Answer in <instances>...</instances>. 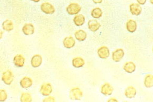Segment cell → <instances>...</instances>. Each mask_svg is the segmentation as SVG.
Returning a JSON list of instances; mask_svg holds the SVG:
<instances>
[{
	"label": "cell",
	"instance_id": "obj_3",
	"mask_svg": "<svg viewBox=\"0 0 153 102\" xmlns=\"http://www.w3.org/2000/svg\"><path fill=\"white\" fill-rule=\"evenodd\" d=\"M13 80L14 76L11 70H7L3 73L2 80L7 85H10Z\"/></svg>",
	"mask_w": 153,
	"mask_h": 102
},
{
	"label": "cell",
	"instance_id": "obj_32",
	"mask_svg": "<svg viewBox=\"0 0 153 102\" xmlns=\"http://www.w3.org/2000/svg\"><path fill=\"white\" fill-rule=\"evenodd\" d=\"M150 2L151 3V4H153V0H150Z\"/></svg>",
	"mask_w": 153,
	"mask_h": 102
},
{
	"label": "cell",
	"instance_id": "obj_10",
	"mask_svg": "<svg viewBox=\"0 0 153 102\" xmlns=\"http://www.w3.org/2000/svg\"><path fill=\"white\" fill-rule=\"evenodd\" d=\"M42 62V58L40 54H36L32 58L31 60V66L33 68H38L40 66Z\"/></svg>",
	"mask_w": 153,
	"mask_h": 102
},
{
	"label": "cell",
	"instance_id": "obj_4",
	"mask_svg": "<svg viewBox=\"0 0 153 102\" xmlns=\"http://www.w3.org/2000/svg\"><path fill=\"white\" fill-rule=\"evenodd\" d=\"M52 92V87L51 85L48 83H43L40 89L41 94L45 96H49Z\"/></svg>",
	"mask_w": 153,
	"mask_h": 102
},
{
	"label": "cell",
	"instance_id": "obj_21",
	"mask_svg": "<svg viewBox=\"0 0 153 102\" xmlns=\"http://www.w3.org/2000/svg\"><path fill=\"white\" fill-rule=\"evenodd\" d=\"M74 22L76 26H82L85 22V17L82 14H78L74 16Z\"/></svg>",
	"mask_w": 153,
	"mask_h": 102
},
{
	"label": "cell",
	"instance_id": "obj_19",
	"mask_svg": "<svg viewBox=\"0 0 153 102\" xmlns=\"http://www.w3.org/2000/svg\"><path fill=\"white\" fill-rule=\"evenodd\" d=\"M74 36L78 41H85L87 38V34L82 30H79L74 33Z\"/></svg>",
	"mask_w": 153,
	"mask_h": 102
},
{
	"label": "cell",
	"instance_id": "obj_30",
	"mask_svg": "<svg viewBox=\"0 0 153 102\" xmlns=\"http://www.w3.org/2000/svg\"><path fill=\"white\" fill-rule=\"evenodd\" d=\"M108 102H118V101L116 99L114 98H110L109 100H108Z\"/></svg>",
	"mask_w": 153,
	"mask_h": 102
},
{
	"label": "cell",
	"instance_id": "obj_6",
	"mask_svg": "<svg viewBox=\"0 0 153 102\" xmlns=\"http://www.w3.org/2000/svg\"><path fill=\"white\" fill-rule=\"evenodd\" d=\"M124 55H125V52L123 49H118L113 52L112 59L115 62L118 63L122 60V59L124 58Z\"/></svg>",
	"mask_w": 153,
	"mask_h": 102
},
{
	"label": "cell",
	"instance_id": "obj_33",
	"mask_svg": "<svg viewBox=\"0 0 153 102\" xmlns=\"http://www.w3.org/2000/svg\"></svg>",
	"mask_w": 153,
	"mask_h": 102
},
{
	"label": "cell",
	"instance_id": "obj_17",
	"mask_svg": "<svg viewBox=\"0 0 153 102\" xmlns=\"http://www.w3.org/2000/svg\"><path fill=\"white\" fill-rule=\"evenodd\" d=\"M126 28L128 32H135L137 29V23L133 20H129L126 23Z\"/></svg>",
	"mask_w": 153,
	"mask_h": 102
},
{
	"label": "cell",
	"instance_id": "obj_8",
	"mask_svg": "<svg viewBox=\"0 0 153 102\" xmlns=\"http://www.w3.org/2000/svg\"><path fill=\"white\" fill-rule=\"evenodd\" d=\"M114 88L109 83H105L101 86V93L105 96L111 95L113 93Z\"/></svg>",
	"mask_w": 153,
	"mask_h": 102
},
{
	"label": "cell",
	"instance_id": "obj_31",
	"mask_svg": "<svg viewBox=\"0 0 153 102\" xmlns=\"http://www.w3.org/2000/svg\"><path fill=\"white\" fill-rule=\"evenodd\" d=\"M32 1H33L34 2H39L40 0H31Z\"/></svg>",
	"mask_w": 153,
	"mask_h": 102
},
{
	"label": "cell",
	"instance_id": "obj_5",
	"mask_svg": "<svg viewBox=\"0 0 153 102\" xmlns=\"http://www.w3.org/2000/svg\"><path fill=\"white\" fill-rule=\"evenodd\" d=\"M40 7L42 11L47 14H52L55 12L54 7L49 3H43L41 5Z\"/></svg>",
	"mask_w": 153,
	"mask_h": 102
},
{
	"label": "cell",
	"instance_id": "obj_2",
	"mask_svg": "<svg viewBox=\"0 0 153 102\" xmlns=\"http://www.w3.org/2000/svg\"><path fill=\"white\" fill-rule=\"evenodd\" d=\"M81 6L76 3H71L67 7V12L70 15L77 14L81 11Z\"/></svg>",
	"mask_w": 153,
	"mask_h": 102
},
{
	"label": "cell",
	"instance_id": "obj_29",
	"mask_svg": "<svg viewBox=\"0 0 153 102\" xmlns=\"http://www.w3.org/2000/svg\"><path fill=\"white\" fill-rule=\"evenodd\" d=\"M92 1L95 4H99L102 2V0H92Z\"/></svg>",
	"mask_w": 153,
	"mask_h": 102
},
{
	"label": "cell",
	"instance_id": "obj_22",
	"mask_svg": "<svg viewBox=\"0 0 153 102\" xmlns=\"http://www.w3.org/2000/svg\"><path fill=\"white\" fill-rule=\"evenodd\" d=\"M3 29L7 31H11L14 29L13 23L11 20H6L2 23Z\"/></svg>",
	"mask_w": 153,
	"mask_h": 102
},
{
	"label": "cell",
	"instance_id": "obj_7",
	"mask_svg": "<svg viewBox=\"0 0 153 102\" xmlns=\"http://www.w3.org/2000/svg\"><path fill=\"white\" fill-rule=\"evenodd\" d=\"M97 54L99 58L101 59H105L109 56L110 51L108 47L106 46H102L98 49Z\"/></svg>",
	"mask_w": 153,
	"mask_h": 102
},
{
	"label": "cell",
	"instance_id": "obj_15",
	"mask_svg": "<svg viewBox=\"0 0 153 102\" xmlns=\"http://www.w3.org/2000/svg\"><path fill=\"white\" fill-rule=\"evenodd\" d=\"M22 30L25 35H31L33 34L34 32V27L32 24L27 23L23 27Z\"/></svg>",
	"mask_w": 153,
	"mask_h": 102
},
{
	"label": "cell",
	"instance_id": "obj_14",
	"mask_svg": "<svg viewBox=\"0 0 153 102\" xmlns=\"http://www.w3.org/2000/svg\"><path fill=\"white\" fill-rule=\"evenodd\" d=\"M63 45L65 48L71 49L75 45L76 41L72 36H68L64 39L63 41Z\"/></svg>",
	"mask_w": 153,
	"mask_h": 102
},
{
	"label": "cell",
	"instance_id": "obj_12",
	"mask_svg": "<svg viewBox=\"0 0 153 102\" xmlns=\"http://www.w3.org/2000/svg\"><path fill=\"white\" fill-rule=\"evenodd\" d=\"M137 94L136 89L134 87L129 86L126 88L125 91V95L128 98H135Z\"/></svg>",
	"mask_w": 153,
	"mask_h": 102
},
{
	"label": "cell",
	"instance_id": "obj_16",
	"mask_svg": "<svg viewBox=\"0 0 153 102\" xmlns=\"http://www.w3.org/2000/svg\"><path fill=\"white\" fill-rule=\"evenodd\" d=\"M136 67L135 64L131 61L126 63L123 66V69L126 71V73H129V74L134 73L136 70Z\"/></svg>",
	"mask_w": 153,
	"mask_h": 102
},
{
	"label": "cell",
	"instance_id": "obj_27",
	"mask_svg": "<svg viewBox=\"0 0 153 102\" xmlns=\"http://www.w3.org/2000/svg\"><path fill=\"white\" fill-rule=\"evenodd\" d=\"M43 102H55V99L52 96H49L48 98H45L43 100Z\"/></svg>",
	"mask_w": 153,
	"mask_h": 102
},
{
	"label": "cell",
	"instance_id": "obj_23",
	"mask_svg": "<svg viewBox=\"0 0 153 102\" xmlns=\"http://www.w3.org/2000/svg\"><path fill=\"white\" fill-rule=\"evenodd\" d=\"M144 85L147 88H151L153 87V75H147L144 79Z\"/></svg>",
	"mask_w": 153,
	"mask_h": 102
},
{
	"label": "cell",
	"instance_id": "obj_9",
	"mask_svg": "<svg viewBox=\"0 0 153 102\" xmlns=\"http://www.w3.org/2000/svg\"><path fill=\"white\" fill-rule=\"evenodd\" d=\"M130 11L131 13L134 16H139L142 13V7H140L139 4L137 3H132L129 6Z\"/></svg>",
	"mask_w": 153,
	"mask_h": 102
},
{
	"label": "cell",
	"instance_id": "obj_28",
	"mask_svg": "<svg viewBox=\"0 0 153 102\" xmlns=\"http://www.w3.org/2000/svg\"><path fill=\"white\" fill-rule=\"evenodd\" d=\"M147 0H137L139 4L144 5L146 2Z\"/></svg>",
	"mask_w": 153,
	"mask_h": 102
},
{
	"label": "cell",
	"instance_id": "obj_20",
	"mask_svg": "<svg viewBox=\"0 0 153 102\" xmlns=\"http://www.w3.org/2000/svg\"><path fill=\"white\" fill-rule=\"evenodd\" d=\"M72 63V65L75 68H81L85 65V60L81 57H76L73 59Z\"/></svg>",
	"mask_w": 153,
	"mask_h": 102
},
{
	"label": "cell",
	"instance_id": "obj_11",
	"mask_svg": "<svg viewBox=\"0 0 153 102\" xmlns=\"http://www.w3.org/2000/svg\"><path fill=\"white\" fill-rule=\"evenodd\" d=\"M88 26L89 29L92 32H96L101 27V25L97 20H91L88 21Z\"/></svg>",
	"mask_w": 153,
	"mask_h": 102
},
{
	"label": "cell",
	"instance_id": "obj_24",
	"mask_svg": "<svg viewBox=\"0 0 153 102\" xmlns=\"http://www.w3.org/2000/svg\"><path fill=\"white\" fill-rule=\"evenodd\" d=\"M91 14V16L94 18L99 19L102 16V11L101 9H100L99 7H96L95 9L92 10Z\"/></svg>",
	"mask_w": 153,
	"mask_h": 102
},
{
	"label": "cell",
	"instance_id": "obj_13",
	"mask_svg": "<svg viewBox=\"0 0 153 102\" xmlns=\"http://www.w3.org/2000/svg\"><path fill=\"white\" fill-rule=\"evenodd\" d=\"M25 59L22 55L21 54H17L15 57H14L13 63L14 65L19 67H22L25 64Z\"/></svg>",
	"mask_w": 153,
	"mask_h": 102
},
{
	"label": "cell",
	"instance_id": "obj_1",
	"mask_svg": "<svg viewBox=\"0 0 153 102\" xmlns=\"http://www.w3.org/2000/svg\"><path fill=\"white\" fill-rule=\"evenodd\" d=\"M83 96V93L78 87L73 88L69 92V98L70 100L73 101H79L81 100Z\"/></svg>",
	"mask_w": 153,
	"mask_h": 102
},
{
	"label": "cell",
	"instance_id": "obj_25",
	"mask_svg": "<svg viewBox=\"0 0 153 102\" xmlns=\"http://www.w3.org/2000/svg\"><path fill=\"white\" fill-rule=\"evenodd\" d=\"M20 101L21 102H32V99L31 94L30 93L26 92L23 93L21 96Z\"/></svg>",
	"mask_w": 153,
	"mask_h": 102
},
{
	"label": "cell",
	"instance_id": "obj_18",
	"mask_svg": "<svg viewBox=\"0 0 153 102\" xmlns=\"http://www.w3.org/2000/svg\"><path fill=\"white\" fill-rule=\"evenodd\" d=\"M32 80L28 77H25L21 80L20 85L23 89H27L32 85Z\"/></svg>",
	"mask_w": 153,
	"mask_h": 102
},
{
	"label": "cell",
	"instance_id": "obj_26",
	"mask_svg": "<svg viewBox=\"0 0 153 102\" xmlns=\"http://www.w3.org/2000/svg\"><path fill=\"white\" fill-rule=\"evenodd\" d=\"M7 95L6 91H5L4 89H1V91H0V101L4 102L7 100Z\"/></svg>",
	"mask_w": 153,
	"mask_h": 102
}]
</instances>
